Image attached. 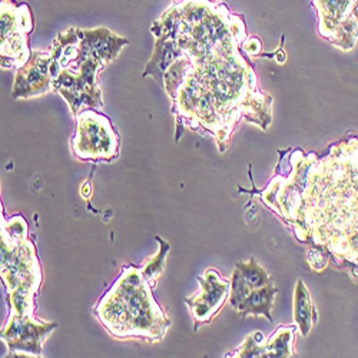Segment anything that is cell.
Returning a JSON list of instances; mask_svg holds the SVG:
<instances>
[{
	"instance_id": "6da1fadb",
	"label": "cell",
	"mask_w": 358,
	"mask_h": 358,
	"mask_svg": "<svg viewBox=\"0 0 358 358\" xmlns=\"http://www.w3.org/2000/svg\"><path fill=\"white\" fill-rule=\"evenodd\" d=\"M176 9L171 19L162 17L164 34L179 50L162 85L185 125L213 135L224 152L243 117L268 128L273 99L259 91L241 53L247 38L241 16L221 0H184Z\"/></svg>"
},
{
	"instance_id": "7a4b0ae2",
	"label": "cell",
	"mask_w": 358,
	"mask_h": 358,
	"mask_svg": "<svg viewBox=\"0 0 358 358\" xmlns=\"http://www.w3.org/2000/svg\"><path fill=\"white\" fill-rule=\"evenodd\" d=\"M301 244L324 248L358 277V138L333 143L322 157L296 149L285 175L259 192Z\"/></svg>"
},
{
	"instance_id": "3957f363",
	"label": "cell",
	"mask_w": 358,
	"mask_h": 358,
	"mask_svg": "<svg viewBox=\"0 0 358 358\" xmlns=\"http://www.w3.org/2000/svg\"><path fill=\"white\" fill-rule=\"evenodd\" d=\"M94 313L113 337L122 340L138 338L154 344L165 337L171 327L152 294V285L135 265L125 266Z\"/></svg>"
},
{
	"instance_id": "277c9868",
	"label": "cell",
	"mask_w": 358,
	"mask_h": 358,
	"mask_svg": "<svg viewBox=\"0 0 358 358\" xmlns=\"http://www.w3.org/2000/svg\"><path fill=\"white\" fill-rule=\"evenodd\" d=\"M76 158L83 161H112L119 155V136L109 119L94 110L78 115V131L71 141Z\"/></svg>"
},
{
	"instance_id": "5b68a950",
	"label": "cell",
	"mask_w": 358,
	"mask_h": 358,
	"mask_svg": "<svg viewBox=\"0 0 358 358\" xmlns=\"http://www.w3.org/2000/svg\"><path fill=\"white\" fill-rule=\"evenodd\" d=\"M322 38L343 50L358 41V0H313Z\"/></svg>"
},
{
	"instance_id": "8992f818",
	"label": "cell",
	"mask_w": 358,
	"mask_h": 358,
	"mask_svg": "<svg viewBox=\"0 0 358 358\" xmlns=\"http://www.w3.org/2000/svg\"><path fill=\"white\" fill-rule=\"evenodd\" d=\"M55 328L56 324L43 322L34 315L10 314L8 324L2 330V340L9 348V355L41 357L43 343Z\"/></svg>"
},
{
	"instance_id": "52a82bcc",
	"label": "cell",
	"mask_w": 358,
	"mask_h": 358,
	"mask_svg": "<svg viewBox=\"0 0 358 358\" xmlns=\"http://www.w3.org/2000/svg\"><path fill=\"white\" fill-rule=\"evenodd\" d=\"M199 289L185 303L194 317V330L203 324L211 322L213 318L221 311L225 303L229 300L231 281L222 278L214 268H210L198 278Z\"/></svg>"
},
{
	"instance_id": "ba28073f",
	"label": "cell",
	"mask_w": 358,
	"mask_h": 358,
	"mask_svg": "<svg viewBox=\"0 0 358 358\" xmlns=\"http://www.w3.org/2000/svg\"><path fill=\"white\" fill-rule=\"evenodd\" d=\"M8 0L2 2V66L20 69L29 61L27 34L31 29H26V17H29L27 6L22 5L15 10V16L9 9Z\"/></svg>"
},
{
	"instance_id": "9c48e42d",
	"label": "cell",
	"mask_w": 358,
	"mask_h": 358,
	"mask_svg": "<svg viewBox=\"0 0 358 358\" xmlns=\"http://www.w3.org/2000/svg\"><path fill=\"white\" fill-rule=\"evenodd\" d=\"M50 65L52 55L49 52H34L16 75L13 98H32L45 94L52 86Z\"/></svg>"
},
{
	"instance_id": "30bf717a",
	"label": "cell",
	"mask_w": 358,
	"mask_h": 358,
	"mask_svg": "<svg viewBox=\"0 0 358 358\" xmlns=\"http://www.w3.org/2000/svg\"><path fill=\"white\" fill-rule=\"evenodd\" d=\"M278 294V287L274 284H268L261 288H251L243 300L238 303L235 310L241 314L243 318L248 315L265 317L273 322V310L275 303V295Z\"/></svg>"
},
{
	"instance_id": "8fae6325",
	"label": "cell",
	"mask_w": 358,
	"mask_h": 358,
	"mask_svg": "<svg viewBox=\"0 0 358 358\" xmlns=\"http://www.w3.org/2000/svg\"><path fill=\"white\" fill-rule=\"evenodd\" d=\"M318 321L313 296L303 280H298L294 291V322L303 337H307Z\"/></svg>"
},
{
	"instance_id": "7c38bea8",
	"label": "cell",
	"mask_w": 358,
	"mask_h": 358,
	"mask_svg": "<svg viewBox=\"0 0 358 358\" xmlns=\"http://www.w3.org/2000/svg\"><path fill=\"white\" fill-rule=\"evenodd\" d=\"M296 325L278 327L270 340L264 344V357H294L295 355V333Z\"/></svg>"
},
{
	"instance_id": "4fadbf2b",
	"label": "cell",
	"mask_w": 358,
	"mask_h": 358,
	"mask_svg": "<svg viewBox=\"0 0 358 358\" xmlns=\"http://www.w3.org/2000/svg\"><path fill=\"white\" fill-rule=\"evenodd\" d=\"M235 270L240 273L243 280L251 287V288H261L268 284H274V278L270 275L261 264L255 258H251L245 262H236Z\"/></svg>"
},
{
	"instance_id": "5bb4252c",
	"label": "cell",
	"mask_w": 358,
	"mask_h": 358,
	"mask_svg": "<svg viewBox=\"0 0 358 358\" xmlns=\"http://www.w3.org/2000/svg\"><path fill=\"white\" fill-rule=\"evenodd\" d=\"M157 241L159 243V250H158L157 255L148 258L143 262V265L141 266V271H142L145 280L152 285V288H155L159 277L162 275V273L165 270V258L169 251V244L166 241H164L162 238L157 236Z\"/></svg>"
},
{
	"instance_id": "9a60e30c",
	"label": "cell",
	"mask_w": 358,
	"mask_h": 358,
	"mask_svg": "<svg viewBox=\"0 0 358 358\" xmlns=\"http://www.w3.org/2000/svg\"><path fill=\"white\" fill-rule=\"evenodd\" d=\"M264 344H265V337L262 336V333L255 331V333L250 334L245 338V341L236 350L227 354V357H241V358L257 357V358H261V357H264Z\"/></svg>"
},
{
	"instance_id": "2e32d148",
	"label": "cell",
	"mask_w": 358,
	"mask_h": 358,
	"mask_svg": "<svg viewBox=\"0 0 358 358\" xmlns=\"http://www.w3.org/2000/svg\"><path fill=\"white\" fill-rule=\"evenodd\" d=\"M328 261H330V255H328V252L324 248L318 245H310L307 251V262L310 264L311 270L321 273L327 268Z\"/></svg>"
},
{
	"instance_id": "e0dca14e",
	"label": "cell",
	"mask_w": 358,
	"mask_h": 358,
	"mask_svg": "<svg viewBox=\"0 0 358 358\" xmlns=\"http://www.w3.org/2000/svg\"><path fill=\"white\" fill-rule=\"evenodd\" d=\"M243 49L248 56H255L261 52V42L258 38H250L247 42H244Z\"/></svg>"
},
{
	"instance_id": "ac0fdd59",
	"label": "cell",
	"mask_w": 358,
	"mask_h": 358,
	"mask_svg": "<svg viewBox=\"0 0 358 358\" xmlns=\"http://www.w3.org/2000/svg\"><path fill=\"white\" fill-rule=\"evenodd\" d=\"M80 192H82V196H83V198H89V196H91V185H89L87 182L83 184Z\"/></svg>"
}]
</instances>
